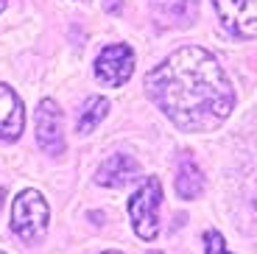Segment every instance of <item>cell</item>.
Wrapping results in <instances>:
<instances>
[{
    "instance_id": "6da1fadb",
    "label": "cell",
    "mask_w": 257,
    "mask_h": 254,
    "mask_svg": "<svg viewBox=\"0 0 257 254\" xmlns=\"http://www.w3.org/2000/svg\"><path fill=\"white\" fill-rule=\"evenodd\" d=\"M146 92L182 132H212L235 106V92L218 59L199 45L179 48L148 70Z\"/></svg>"
},
{
    "instance_id": "7a4b0ae2",
    "label": "cell",
    "mask_w": 257,
    "mask_h": 254,
    "mask_svg": "<svg viewBox=\"0 0 257 254\" xmlns=\"http://www.w3.org/2000/svg\"><path fill=\"white\" fill-rule=\"evenodd\" d=\"M51 210L39 190H23L12 204V229L23 243H37L48 232Z\"/></svg>"
},
{
    "instance_id": "3957f363",
    "label": "cell",
    "mask_w": 257,
    "mask_h": 254,
    "mask_svg": "<svg viewBox=\"0 0 257 254\" xmlns=\"http://www.w3.org/2000/svg\"><path fill=\"white\" fill-rule=\"evenodd\" d=\"M160 207H162V184L160 179L148 176L128 201V215H132L137 237L154 240L160 235Z\"/></svg>"
},
{
    "instance_id": "277c9868",
    "label": "cell",
    "mask_w": 257,
    "mask_h": 254,
    "mask_svg": "<svg viewBox=\"0 0 257 254\" xmlns=\"http://www.w3.org/2000/svg\"><path fill=\"white\" fill-rule=\"evenodd\" d=\"M224 28L238 39L257 37V0H212Z\"/></svg>"
},
{
    "instance_id": "5b68a950",
    "label": "cell",
    "mask_w": 257,
    "mask_h": 254,
    "mask_svg": "<svg viewBox=\"0 0 257 254\" xmlns=\"http://www.w3.org/2000/svg\"><path fill=\"white\" fill-rule=\"evenodd\" d=\"M135 73V51L128 45H106L95 59V76L109 87H123Z\"/></svg>"
},
{
    "instance_id": "8992f818",
    "label": "cell",
    "mask_w": 257,
    "mask_h": 254,
    "mask_svg": "<svg viewBox=\"0 0 257 254\" xmlns=\"http://www.w3.org/2000/svg\"><path fill=\"white\" fill-rule=\"evenodd\" d=\"M37 143L48 157L64 154V132H62V109L56 101L45 98L37 106Z\"/></svg>"
},
{
    "instance_id": "52a82bcc",
    "label": "cell",
    "mask_w": 257,
    "mask_h": 254,
    "mask_svg": "<svg viewBox=\"0 0 257 254\" xmlns=\"http://www.w3.org/2000/svg\"><path fill=\"white\" fill-rule=\"evenodd\" d=\"M26 129V106L14 95V89L0 84V140H17Z\"/></svg>"
},
{
    "instance_id": "ba28073f",
    "label": "cell",
    "mask_w": 257,
    "mask_h": 254,
    "mask_svg": "<svg viewBox=\"0 0 257 254\" xmlns=\"http://www.w3.org/2000/svg\"><path fill=\"white\" fill-rule=\"evenodd\" d=\"M140 176V165L126 154H115L95 171V184L101 187H123V184L135 182Z\"/></svg>"
},
{
    "instance_id": "9c48e42d",
    "label": "cell",
    "mask_w": 257,
    "mask_h": 254,
    "mask_svg": "<svg viewBox=\"0 0 257 254\" xmlns=\"http://www.w3.org/2000/svg\"><path fill=\"white\" fill-rule=\"evenodd\" d=\"M201 190H204V173L190 154H182L179 168H176V193L185 201H193V198L201 196Z\"/></svg>"
},
{
    "instance_id": "30bf717a",
    "label": "cell",
    "mask_w": 257,
    "mask_h": 254,
    "mask_svg": "<svg viewBox=\"0 0 257 254\" xmlns=\"http://www.w3.org/2000/svg\"><path fill=\"white\" fill-rule=\"evenodd\" d=\"M151 6L165 26H190L199 14V0H151Z\"/></svg>"
},
{
    "instance_id": "8fae6325",
    "label": "cell",
    "mask_w": 257,
    "mask_h": 254,
    "mask_svg": "<svg viewBox=\"0 0 257 254\" xmlns=\"http://www.w3.org/2000/svg\"><path fill=\"white\" fill-rule=\"evenodd\" d=\"M106 112H109V101H106V98H101V95L87 98L81 112H78V126H76L78 134H90L92 129L106 117Z\"/></svg>"
},
{
    "instance_id": "7c38bea8",
    "label": "cell",
    "mask_w": 257,
    "mask_h": 254,
    "mask_svg": "<svg viewBox=\"0 0 257 254\" xmlns=\"http://www.w3.org/2000/svg\"><path fill=\"white\" fill-rule=\"evenodd\" d=\"M204 251L207 254H229L226 251V243H224V235L215 232V229H207L204 232Z\"/></svg>"
},
{
    "instance_id": "4fadbf2b",
    "label": "cell",
    "mask_w": 257,
    "mask_h": 254,
    "mask_svg": "<svg viewBox=\"0 0 257 254\" xmlns=\"http://www.w3.org/2000/svg\"><path fill=\"white\" fill-rule=\"evenodd\" d=\"M106 12H120V0H106Z\"/></svg>"
},
{
    "instance_id": "5bb4252c",
    "label": "cell",
    "mask_w": 257,
    "mask_h": 254,
    "mask_svg": "<svg viewBox=\"0 0 257 254\" xmlns=\"http://www.w3.org/2000/svg\"><path fill=\"white\" fill-rule=\"evenodd\" d=\"M3 198H6V190H3V187H0V207H3Z\"/></svg>"
},
{
    "instance_id": "9a60e30c",
    "label": "cell",
    "mask_w": 257,
    "mask_h": 254,
    "mask_svg": "<svg viewBox=\"0 0 257 254\" xmlns=\"http://www.w3.org/2000/svg\"><path fill=\"white\" fill-rule=\"evenodd\" d=\"M3 6H6V0H0V12H3Z\"/></svg>"
},
{
    "instance_id": "2e32d148",
    "label": "cell",
    "mask_w": 257,
    "mask_h": 254,
    "mask_svg": "<svg viewBox=\"0 0 257 254\" xmlns=\"http://www.w3.org/2000/svg\"><path fill=\"white\" fill-rule=\"evenodd\" d=\"M103 254H117V251H103Z\"/></svg>"
},
{
    "instance_id": "e0dca14e",
    "label": "cell",
    "mask_w": 257,
    "mask_h": 254,
    "mask_svg": "<svg viewBox=\"0 0 257 254\" xmlns=\"http://www.w3.org/2000/svg\"><path fill=\"white\" fill-rule=\"evenodd\" d=\"M148 254H160V251H148Z\"/></svg>"
},
{
    "instance_id": "ac0fdd59",
    "label": "cell",
    "mask_w": 257,
    "mask_h": 254,
    "mask_svg": "<svg viewBox=\"0 0 257 254\" xmlns=\"http://www.w3.org/2000/svg\"><path fill=\"white\" fill-rule=\"evenodd\" d=\"M254 204H257V193H254Z\"/></svg>"
},
{
    "instance_id": "d6986e66",
    "label": "cell",
    "mask_w": 257,
    "mask_h": 254,
    "mask_svg": "<svg viewBox=\"0 0 257 254\" xmlns=\"http://www.w3.org/2000/svg\"><path fill=\"white\" fill-rule=\"evenodd\" d=\"M0 254H3V251H0Z\"/></svg>"
}]
</instances>
